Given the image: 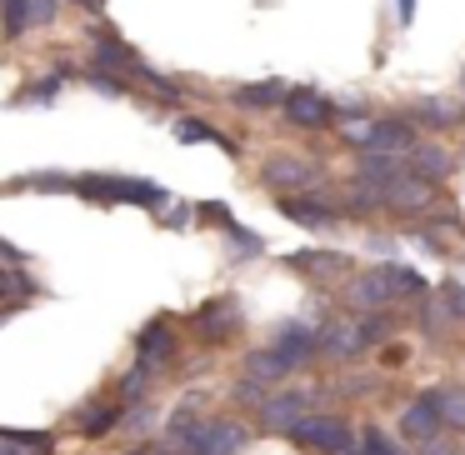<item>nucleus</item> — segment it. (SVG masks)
<instances>
[{"label": "nucleus", "instance_id": "obj_1", "mask_svg": "<svg viewBox=\"0 0 465 455\" xmlns=\"http://www.w3.org/2000/svg\"><path fill=\"white\" fill-rule=\"evenodd\" d=\"M71 195H81L85 205H145L155 215L165 211V191L155 181H141V175H75Z\"/></svg>", "mask_w": 465, "mask_h": 455}, {"label": "nucleus", "instance_id": "obj_2", "mask_svg": "<svg viewBox=\"0 0 465 455\" xmlns=\"http://www.w3.org/2000/svg\"><path fill=\"white\" fill-rule=\"evenodd\" d=\"M291 445H301L305 455H355V425L341 420V415H301V420L291 425Z\"/></svg>", "mask_w": 465, "mask_h": 455}, {"label": "nucleus", "instance_id": "obj_3", "mask_svg": "<svg viewBox=\"0 0 465 455\" xmlns=\"http://www.w3.org/2000/svg\"><path fill=\"white\" fill-rule=\"evenodd\" d=\"M341 141L351 145V151H375V155H405L420 135H415V125L405 121V115H395V121H345L341 125Z\"/></svg>", "mask_w": 465, "mask_h": 455}, {"label": "nucleus", "instance_id": "obj_4", "mask_svg": "<svg viewBox=\"0 0 465 455\" xmlns=\"http://www.w3.org/2000/svg\"><path fill=\"white\" fill-rule=\"evenodd\" d=\"M281 121L291 125V131H335L341 125V111H335V101L321 91V85H291L281 101Z\"/></svg>", "mask_w": 465, "mask_h": 455}, {"label": "nucleus", "instance_id": "obj_5", "mask_svg": "<svg viewBox=\"0 0 465 455\" xmlns=\"http://www.w3.org/2000/svg\"><path fill=\"white\" fill-rule=\"evenodd\" d=\"M325 181V165L311 161V155H265L261 165V185L275 195H301V191H321Z\"/></svg>", "mask_w": 465, "mask_h": 455}, {"label": "nucleus", "instance_id": "obj_6", "mask_svg": "<svg viewBox=\"0 0 465 455\" xmlns=\"http://www.w3.org/2000/svg\"><path fill=\"white\" fill-rule=\"evenodd\" d=\"M245 445H251V430L241 420H231V415H201L191 455H241Z\"/></svg>", "mask_w": 465, "mask_h": 455}, {"label": "nucleus", "instance_id": "obj_7", "mask_svg": "<svg viewBox=\"0 0 465 455\" xmlns=\"http://www.w3.org/2000/svg\"><path fill=\"white\" fill-rule=\"evenodd\" d=\"M275 211H281L291 225H301V231H331V225L345 215L341 201H325V195H315V191L281 195V201H275Z\"/></svg>", "mask_w": 465, "mask_h": 455}, {"label": "nucleus", "instance_id": "obj_8", "mask_svg": "<svg viewBox=\"0 0 465 455\" xmlns=\"http://www.w3.org/2000/svg\"><path fill=\"white\" fill-rule=\"evenodd\" d=\"M311 405H315L311 391H271L261 401V430L285 435L295 420H301V415H311Z\"/></svg>", "mask_w": 465, "mask_h": 455}, {"label": "nucleus", "instance_id": "obj_9", "mask_svg": "<svg viewBox=\"0 0 465 455\" xmlns=\"http://www.w3.org/2000/svg\"><path fill=\"white\" fill-rule=\"evenodd\" d=\"M191 321H195V335H201L205 345H221L241 331V305H235L231 295H221V301H205Z\"/></svg>", "mask_w": 465, "mask_h": 455}, {"label": "nucleus", "instance_id": "obj_10", "mask_svg": "<svg viewBox=\"0 0 465 455\" xmlns=\"http://www.w3.org/2000/svg\"><path fill=\"white\" fill-rule=\"evenodd\" d=\"M135 361L151 365L155 375L175 361V325L165 321V315H155L151 325H141V335H135Z\"/></svg>", "mask_w": 465, "mask_h": 455}, {"label": "nucleus", "instance_id": "obj_11", "mask_svg": "<svg viewBox=\"0 0 465 455\" xmlns=\"http://www.w3.org/2000/svg\"><path fill=\"white\" fill-rule=\"evenodd\" d=\"M405 171H411L415 181H425V185H445L455 175V155L445 151V145H435V141H415L411 151H405Z\"/></svg>", "mask_w": 465, "mask_h": 455}, {"label": "nucleus", "instance_id": "obj_12", "mask_svg": "<svg viewBox=\"0 0 465 455\" xmlns=\"http://www.w3.org/2000/svg\"><path fill=\"white\" fill-rule=\"evenodd\" d=\"M271 345L295 365V371H301V365H311L315 355H321V331H315V325H305V321H285L281 331L271 335Z\"/></svg>", "mask_w": 465, "mask_h": 455}, {"label": "nucleus", "instance_id": "obj_13", "mask_svg": "<svg viewBox=\"0 0 465 455\" xmlns=\"http://www.w3.org/2000/svg\"><path fill=\"white\" fill-rule=\"evenodd\" d=\"M65 81H75V65H55V71H45V75H31V81L21 85V91L11 95V105L15 111H35V105H51L55 95L65 91Z\"/></svg>", "mask_w": 465, "mask_h": 455}, {"label": "nucleus", "instance_id": "obj_14", "mask_svg": "<svg viewBox=\"0 0 465 455\" xmlns=\"http://www.w3.org/2000/svg\"><path fill=\"white\" fill-rule=\"evenodd\" d=\"M440 430H445V425H440V410H435V395H430V391L401 410V435H405V440L420 445V440H435Z\"/></svg>", "mask_w": 465, "mask_h": 455}, {"label": "nucleus", "instance_id": "obj_15", "mask_svg": "<svg viewBox=\"0 0 465 455\" xmlns=\"http://www.w3.org/2000/svg\"><path fill=\"white\" fill-rule=\"evenodd\" d=\"M405 121L415 125V131H455L460 125V111H455L450 101H440V95H420V101H411V111H405Z\"/></svg>", "mask_w": 465, "mask_h": 455}, {"label": "nucleus", "instance_id": "obj_16", "mask_svg": "<svg viewBox=\"0 0 465 455\" xmlns=\"http://www.w3.org/2000/svg\"><path fill=\"white\" fill-rule=\"evenodd\" d=\"M285 91H291L285 81H255V85H235L225 101H231L235 111H281Z\"/></svg>", "mask_w": 465, "mask_h": 455}, {"label": "nucleus", "instance_id": "obj_17", "mask_svg": "<svg viewBox=\"0 0 465 455\" xmlns=\"http://www.w3.org/2000/svg\"><path fill=\"white\" fill-rule=\"evenodd\" d=\"M121 410L125 405H115V401H85L81 410H75V430L91 435V440H101V435L121 430Z\"/></svg>", "mask_w": 465, "mask_h": 455}, {"label": "nucleus", "instance_id": "obj_18", "mask_svg": "<svg viewBox=\"0 0 465 455\" xmlns=\"http://www.w3.org/2000/svg\"><path fill=\"white\" fill-rule=\"evenodd\" d=\"M175 141L181 145H221L225 155H241V145H235L231 135H221L211 121H201V115H181V121H175Z\"/></svg>", "mask_w": 465, "mask_h": 455}, {"label": "nucleus", "instance_id": "obj_19", "mask_svg": "<svg viewBox=\"0 0 465 455\" xmlns=\"http://www.w3.org/2000/svg\"><path fill=\"white\" fill-rule=\"evenodd\" d=\"M55 435L51 430H15V425H0V455H51Z\"/></svg>", "mask_w": 465, "mask_h": 455}, {"label": "nucleus", "instance_id": "obj_20", "mask_svg": "<svg viewBox=\"0 0 465 455\" xmlns=\"http://www.w3.org/2000/svg\"><path fill=\"white\" fill-rule=\"evenodd\" d=\"M245 375H251V381H265V385H281L285 375H295V365L285 361L275 345H261V351L245 355Z\"/></svg>", "mask_w": 465, "mask_h": 455}, {"label": "nucleus", "instance_id": "obj_21", "mask_svg": "<svg viewBox=\"0 0 465 455\" xmlns=\"http://www.w3.org/2000/svg\"><path fill=\"white\" fill-rule=\"evenodd\" d=\"M401 171H405V155H375V151H365V155H355L351 181H361V185H381V181H395Z\"/></svg>", "mask_w": 465, "mask_h": 455}, {"label": "nucleus", "instance_id": "obj_22", "mask_svg": "<svg viewBox=\"0 0 465 455\" xmlns=\"http://www.w3.org/2000/svg\"><path fill=\"white\" fill-rule=\"evenodd\" d=\"M75 81H85L91 91H101V95H111V101H131L135 95V85L125 81V75H115V71H105V65H75Z\"/></svg>", "mask_w": 465, "mask_h": 455}, {"label": "nucleus", "instance_id": "obj_23", "mask_svg": "<svg viewBox=\"0 0 465 455\" xmlns=\"http://www.w3.org/2000/svg\"><path fill=\"white\" fill-rule=\"evenodd\" d=\"M75 175L65 171H31V175H15L11 185H0V191H45V195H71Z\"/></svg>", "mask_w": 465, "mask_h": 455}, {"label": "nucleus", "instance_id": "obj_24", "mask_svg": "<svg viewBox=\"0 0 465 455\" xmlns=\"http://www.w3.org/2000/svg\"><path fill=\"white\" fill-rule=\"evenodd\" d=\"M321 351L341 355V361L361 355V335H355V321H331V325H321Z\"/></svg>", "mask_w": 465, "mask_h": 455}, {"label": "nucleus", "instance_id": "obj_25", "mask_svg": "<svg viewBox=\"0 0 465 455\" xmlns=\"http://www.w3.org/2000/svg\"><path fill=\"white\" fill-rule=\"evenodd\" d=\"M435 410L445 430H465V385H435Z\"/></svg>", "mask_w": 465, "mask_h": 455}, {"label": "nucleus", "instance_id": "obj_26", "mask_svg": "<svg viewBox=\"0 0 465 455\" xmlns=\"http://www.w3.org/2000/svg\"><path fill=\"white\" fill-rule=\"evenodd\" d=\"M0 31L5 41H21L31 31V0H0Z\"/></svg>", "mask_w": 465, "mask_h": 455}, {"label": "nucleus", "instance_id": "obj_27", "mask_svg": "<svg viewBox=\"0 0 465 455\" xmlns=\"http://www.w3.org/2000/svg\"><path fill=\"white\" fill-rule=\"evenodd\" d=\"M391 311H365L361 321H355V335H361V351H371V345H381L385 335H391Z\"/></svg>", "mask_w": 465, "mask_h": 455}, {"label": "nucleus", "instance_id": "obj_28", "mask_svg": "<svg viewBox=\"0 0 465 455\" xmlns=\"http://www.w3.org/2000/svg\"><path fill=\"white\" fill-rule=\"evenodd\" d=\"M355 455H411V450H401V445H395L381 425H365L361 440H355Z\"/></svg>", "mask_w": 465, "mask_h": 455}, {"label": "nucleus", "instance_id": "obj_29", "mask_svg": "<svg viewBox=\"0 0 465 455\" xmlns=\"http://www.w3.org/2000/svg\"><path fill=\"white\" fill-rule=\"evenodd\" d=\"M221 231H225V235H231V245H235V255H245V261H251V255H261V251H265V245H261V235H255V231H245V225H241V221H235V215H231V221H225V225H221Z\"/></svg>", "mask_w": 465, "mask_h": 455}, {"label": "nucleus", "instance_id": "obj_30", "mask_svg": "<svg viewBox=\"0 0 465 455\" xmlns=\"http://www.w3.org/2000/svg\"><path fill=\"white\" fill-rule=\"evenodd\" d=\"M231 395H235V401H245V405H261L265 395H271V385H265V381H251V375H241Z\"/></svg>", "mask_w": 465, "mask_h": 455}, {"label": "nucleus", "instance_id": "obj_31", "mask_svg": "<svg viewBox=\"0 0 465 455\" xmlns=\"http://www.w3.org/2000/svg\"><path fill=\"white\" fill-rule=\"evenodd\" d=\"M440 305L450 311V321H465V285H440Z\"/></svg>", "mask_w": 465, "mask_h": 455}, {"label": "nucleus", "instance_id": "obj_32", "mask_svg": "<svg viewBox=\"0 0 465 455\" xmlns=\"http://www.w3.org/2000/svg\"><path fill=\"white\" fill-rule=\"evenodd\" d=\"M55 15H61L55 0H31V31H35V25H55Z\"/></svg>", "mask_w": 465, "mask_h": 455}, {"label": "nucleus", "instance_id": "obj_33", "mask_svg": "<svg viewBox=\"0 0 465 455\" xmlns=\"http://www.w3.org/2000/svg\"><path fill=\"white\" fill-rule=\"evenodd\" d=\"M395 21H401V31L415 21V0H395Z\"/></svg>", "mask_w": 465, "mask_h": 455}, {"label": "nucleus", "instance_id": "obj_34", "mask_svg": "<svg viewBox=\"0 0 465 455\" xmlns=\"http://www.w3.org/2000/svg\"><path fill=\"white\" fill-rule=\"evenodd\" d=\"M415 455H450V450H445V440L435 435V440H420V445H415Z\"/></svg>", "mask_w": 465, "mask_h": 455}, {"label": "nucleus", "instance_id": "obj_35", "mask_svg": "<svg viewBox=\"0 0 465 455\" xmlns=\"http://www.w3.org/2000/svg\"><path fill=\"white\" fill-rule=\"evenodd\" d=\"M71 5H81L85 15H101L105 11V0H71Z\"/></svg>", "mask_w": 465, "mask_h": 455}, {"label": "nucleus", "instance_id": "obj_36", "mask_svg": "<svg viewBox=\"0 0 465 455\" xmlns=\"http://www.w3.org/2000/svg\"><path fill=\"white\" fill-rule=\"evenodd\" d=\"M125 455H171L165 445H135V450H125Z\"/></svg>", "mask_w": 465, "mask_h": 455}, {"label": "nucleus", "instance_id": "obj_37", "mask_svg": "<svg viewBox=\"0 0 465 455\" xmlns=\"http://www.w3.org/2000/svg\"><path fill=\"white\" fill-rule=\"evenodd\" d=\"M460 121H465V105H460Z\"/></svg>", "mask_w": 465, "mask_h": 455}, {"label": "nucleus", "instance_id": "obj_38", "mask_svg": "<svg viewBox=\"0 0 465 455\" xmlns=\"http://www.w3.org/2000/svg\"><path fill=\"white\" fill-rule=\"evenodd\" d=\"M460 455H465V450H460Z\"/></svg>", "mask_w": 465, "mask_h": 455}]
</instances>
